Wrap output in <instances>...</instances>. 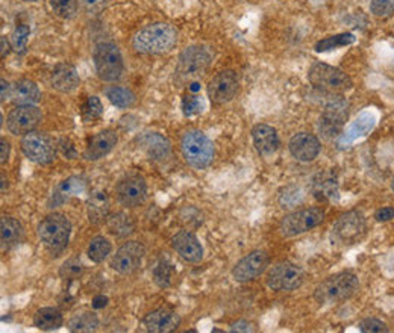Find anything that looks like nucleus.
Wrapping results in <instances>:
<instances>
[{
  "instance_id": "obj_1",
  "label": "nucleus",
  "mask_w": 394,
  "mask_h": 333,
  "mask_svg": "<svg viewBox=\"0 0 394 333\" xmlns=\"http://www.w3.org/2000/svg\"><path fill=\"white\" fill-rule=\"evenodd\" d=\"M178 29L166 22L144 26L132 38V46L138 53L161 55L170 52L178 43Z\"/></svg>"
},
{
  "instance_id": "obj_2",
  "label": "nucleus",
  "mask_w": 394,
  "mask_h": 333,
  "mask_svg": "<svg viewBox=\"0 0 394 333\" xmlns=\"http://www.w3.org/2000/svg\"><path fill=\"white\" fill-rule=\"evenodd\" d=\"M360 280L352 271H341L323 280L315 288L314 297L322 304L340 303L350 299L358 291Z\"/></svg>"
},
{
  "instance_id": "obj_3",
  "label": "nucleus",
  "mask_w": 394,
  "mask_h": 333,
  "mask_svg": "<svg viewBox=\"0 0 394 333\" xmlns=\"http://www.w3.org/2000/svg\"><path fill=\"white\" fill-rule=\"evenodd\" d=\"M180 150L188 165L204 170L213 164L216 147L206 133L202 130H188L180 140Z\"/></svg>"
},
{
  "instance_id": "obj_4",
  "label": "nucleus",
  "mask_w": 394,
  "mask_h": 333,
  "mask_svg": "<svg viewBox=\"0 0 394 333\" xmlns=\"http://www.w3.org/2000/svg\"><path fill=\"white\" fill-rule=\"evenodd\" d=\"M38 236L51 253H61L70 240L72 223L61 214H51L38 224Z\"/></svg>"
},
{
  "instance_id": "obj_5",
  "label": "nucleus",
  "mask_w": 394,
  "mask_h": 333,
  "mask_svg": "<svg viewBox=\"0 0 394 333\" xmlns=\"http://www.w3.org/2000/svg\"><path fill=\"white\" fill-rule=\"evenodd\" d=\"M367 232L366 217L360 211L343 214L331 229V243L337 247H350L360 243Z\"/></svg>"
},
{
  "instance_id": "obj_6",
  "label": "nucleus",
  "mask_w": 394,
  "mask_h": 333,
  "mask_svg": "<svg viewBox=\"0 0 394 333\" xmlns=\"http://www.w3.org/2000/svg\"><path fill=\"white\" fill-rule=\"evenodd\" d=\"M308 79L314 88L328 94H339L352 88V79L348 74L323 62H317L311 67Z\"/></svg>"
},
{
  "instance_id": "obj_7",
  "label": "nucleus",
  "mask_w": 394,
  "mask_h": 333,
  "mask_svg": "<svg viewBox=\"0 0 394 333\" xmlns=\"http://www.w3.org/2000/svg\"><path fill=\"white\" fill-rule=\"evenodd\" d=\"M94 67L98 76L105 82H115L122 78L124 64L120 49L112 43H99L96 46L94 53Z\"/></svg>"
},
{
  "instance_id": "obj_8",
  "label": "nucleus",
  "mask_w": 394,
  "mask_h": 333,
  "mask_svg": "<svg viewBox=\"0 0 394 333\" xmlns=\"http://www.w3.org/2000/svg\"><path fill=\"white\" fill-rule=\"evenodd\" d=\"M349 114V103L344 97L331 94L328 102L324 103V111L320 117V132L324 138H337Z\"/></svg>"
},
{
  "instance_id": "obj_9",
  "label": "nucleus",
  "mask_w": 394,
  "mask_h": 333,
  "mask_svg": "<svg viewBox=\"0 0 394 333\" xmlns=\"http://www.w3.org/2000/svg\"><path fill=\"white\" fill-rule=\"evenodd\" d=\"M323 220H324V212L320 208L302 209V211H296L282 218V222L280 224V232L285 238L297 236L314 229V227L322 224Z\"/></svg>"
},
{
  "instance_id": "obj_10",
  "label": "nucleus",
  "mask_w": 394,
  "mask_h": 333,
  "mask_svg": "<svg viewBox=\"0 0 394 333\" xmlns=\"http://www.w3.org/2000/svg\"><path fill=\"white\" fill-rule=\"evenodd\" d=\"M303 280V270L288 261L276 264L267 274V285L273 291H294L302 287Z\"/></svg>"
},
{
  "instance_id": "obj_11",
  "label": "nucleus",
  "mask_w": 394,
  "mask_h": 333,
  "mask_svg": "<svg viewBox=\"0 0 394 333\" xmlns=\"http://www.w3.org/2000/svg\"><path fill=\"white\" fill-rule=\"evenodd\" d=\"M25 156L38 165L51 164L56 156L53 141L43 132H29L22 140Z\"/></svg>"
},
{
  "instance_id": "obj_12",
  "label": "nucleus",
  "mask_w": 394,
  "mask_h": 333,
  "mask_svg": "<svg viewBox=\"0 0 394 333\" xmlns=\"http://www.w3.org/2000/svg\"><path fill=\"white\" fill-rule=\"evenodd\" d=\"M213 61V55L204 46H190L179 56L178 73L182 78H196L204 74Z\"/></svg>"
},
{
  "instance_id": "obj_13",
  "label": "nucleus",
  "mask_w": 394,
  "mask_h": 333,
  "mask_svg": "<svg viewBox=\"0 0 394 333\" xmlns=\"http://www.w3.org/2000/svg\"><path fill=\"white\" fill-rule=\"evenodd\" d=\"M41 118L43 114L35 104H18L9 112L6 128L13 135H26L40 125Z\"/></svg>"
},
{
  "instance_id": "obj_14",
  "label": "nucleus",
  "mask_w": 394,
  "mask_h": 333,
  "mask_svg": "<svg viewBox=\"0 0 394 333\" xmlns=\"http://www.w3.org/2000/svg\"><path fill=\"white\" fill-rule=\"evenodd\" d=\"M144 258V247L137 241L124 243L120 249L112 256L111 266L120 274H132L136 273L143 262Z\"/></svg>"
},
{
  "instance_id": "obj_15",
  "label": "nucleus",
  "mask_w": 394,
  "mask_h": 333,
  "mask_svg": "<svg viewBox=\"0 0 394 333\" xmlns=\"http://www.w3.org/2000/svg\"><path fill=\"white\" fill-rule=\"evenodd\" d=\"M268 264H270L268 254L263 250H255L244 256V258L234 266L232 278L239 283L255 280L265 271Z\"/></svg>"
},
{
  "instance_id": "obj_16",
  "label": "nucleus",
  "mask_w": 394,
  "mask_h": 333,
  "mask_svg": "<svg viewBox=\"0 0 394 333\" xmlns=\"http://www.w3.org/2000/svg\"><path fill=\"white\" fill-rule=\"evenodd\" d=\"M238 91V78L235 72L225 70L217 73L208 83V96L216 104H225L235 97Z\"/></svg>"
},
{
  "instance_id": "obj_17",
  "label": "nucleus",
  "mask_w": 394,
  "mask_h": 333,
  "mask_svg": "<svg viewBox=\"0 0 394 333\" xmlns=\"http://www.w3.org/2000/svg\"><path fill=\"white\" fill-rule=\"evenodd\" d=\"M117 197L120 203L128 208H136L144 203L147 197V185L138 175L123 177L117 184Z\"/></svg>"
},
{
  "instance_id": "obj_18",
  "label": "nucleus",
  "mask_w": 394,
  "mask_h": 333,
  "mask_svg": "<svg viewBox=\"0 0 394 333\" xmlns=\"http://www.w3.org/2000/svg\"><path fill=\"white\" fill-rule=\"evenodd\" d=\"M288 149H290V154L297 161H301V163H311V161L319 156L322 146L319 138L313 135V133L301 132L296 133L290 140Z\"/></svg>"
},
{
  "instance_id": "obj_19",
  "label": "nucleus",
  "mask_w": 394,
  "mask_h": 333,
  "mask_svg": "<svg viewBox=\"0 0 394 333\" xmlns=\"http://www.w3.org/2000/svg\"><path fill=\"white\" fill-rule=\"evenodd\" d=\"M171 245L180 258L187 262L196 264L204 259V247H202L197 236L188 231H180L173 236Z\"/></svg>"
},
{
  "instance_id": "obj_20",
  "label": "nucleus",
  "mask_w": 394,
  "mask_h": 333,
  "mask_svg": "<svg viewBox=\"0 0 394 333\" xmlns=\"http://www.w3.org/2000/svg\"><path fill=\"white\" fill-rule=\"evenodd\" d=\"M143 325L152 333H169L179 327L180 317L173 309L159 308L147 313L143 320Z\"/></svg>"
},
{
  "instance_id": "obj_21",
  "label": "nucleus",
  "mask_w": 394,
  "mask_h": 333,
  "mask_svg": "<svg viewBox=\"0 0 394 333\" xmlns=\"http://www.w3.org/2000/svg\"><path fill=\"white\" fill-rule=\"evenodd\" d=\"M138 147L153 161H164L170 155V141L157 132H144L137 138Z\"/></svg>"
},
{
  "instance_id": "obj_22",
  "label": "nucleus",
  "mask_w": 394,
  "mask_h": 333,
  "mask_svg": "<svg viewBox=\"0 0 394 333\" xmlns=\"http://www.w3.org/2000/svg\"><path fill=\"white\" fill-rule=\"evenodd\" d=\"M117 144V133L111 129L102 130L88 141L84 151V158L86 161H98L103 156L111 154V150Z\"/></svg>"
},
{
  "instance_id": "obj_23",
  "label": "nucleus",
  "mask_w": 394,
  "mask_h": 333,
  "mask_svg": "<svg viewBox=\"0 0 394 333\" xmlns=\"http://www.w3.org/2000/svg\"><path fill=\"white\" fill-rule=\"evenodd\" d=\"M313 196L319 200V202H332V200H339V179L332 171H323L319 173L311 185Z\"/></svg>"
},
{
  "instance_id": "obj_24",
  "label": "nucleus",
  "mask_w": 394,
  "mask_h": 333,
  "mask_svg": "<svg viewBox=\"0 0 394 333\" xmlns=\"http://www.w3.org/2000/svg\"><path fill=\"white\" fill-rule=\"evenodd\" d=\"M252 138L255 149L259 155L270 156L280 149V137L275 128L268 125H256L252 129Z\"/></svg>"
},
{
  "instance_id": "obj_25",
  "label": "nucleus",
  "mask_w": 394,
  "mask_h": 333,
  "mask_svg": "<svg viewBox=\"0 0 394 333\" xmlns=\"http://www.w3.org/2000/svg\"><path fill=\"white\" fill-rule=\"evenodd\" d=\"M81 79L76 69L70 64H60L56 65L52 76H51V83L52 87L60 91V93H72L78 88Z\"/></svg>"
},
{
  "instance_id": "obj_26",
  "label": "nucleus",
  "mask_w": 394,
  "mask_h": 333,
  "mask_svg": "<svg viewBox=\"0 0 394 333\" xmlns=\"http://www.w3.org/2000/svg\"><path fill=\"white\" fill-rule=\"evenodd\" d=\"M374 123H376V117H374L372 112H362L361 116L349 126V129L343 133L339 144L341 147H348L353 141L366 137L367 133L374 128Z\"/></svg>"
},
{
  "instance_id": "obj_27",
  "label": "nucleus",
  "mask_w": 394,
  "mask_h": 333,
  "mask_svg": "<svg viewBox=\"0 0 394 333\" xmlns=\"http://www.w3.org/2000/svg\"><path fill=\"white\" fill-rule=\"evenodd\" d=\"M85 191H86V180L84 177H81V176L67 177L55 189V193H53L55 205L64 203L65 200H69L70 197L81 196Z\"/></svg>"
},
{
  "instance_id": "obj_28",
  "label": "nucleus",
  "mask_w": 394,
  "mask_h": 333,
  "mask_svg": "<svg viewBox=\"0 0 394 333\" xmlns=\"http://www.w3.org/2000/svg\"><path fill=\"white\" fill-rule=\"evenodd\" d=\"M40 88H38V85L32 81H18L13 87L11 100L15 103V107H18V104H35L40 102Z\"/></svg>"
},
{
  "instance_id": "obj_29",
  "label": "nucleus",
  "mask_w": 394,
  "mask_h": 333,
  "mask_svg": "<svg viewBox=\"0 0 394 333\" xmlns=\"http://www.w3.org/2000/svg\"><path fill=\"white\" fill-rule=\"evenodd\" d=\"M22 240V224L13 217H2V220H0V241H2L4 249H11V247L20 244Z\"/></svg>"
},
{
  "instance_id": "obj_30",
  "label": "nucleus",
  "mask_w": 394,
  "mask_h": 333,
  "mask_svg": "<svg viewBox=\"0 0 394 333\" xmlns=\"http://www.w3.org/2000/svg\"><path fill=\"white\" fill-rule=\"evenodd\" d=\"M34 325L44 332L58 330L64 325V317L56 308H41L35 312Z\"/></svg>"
},
{
  "instance_id": "obj_31",
  "label": "nucleus",
  "mask_w": 394,
  "mask_h": 333,
  "mask_svg": "<svg viewBox=\"0 0 394 333\" xmlns=\"http://www.w3.org/2000/svg\"><path fill=\"white\" fill-rule=\"evenodd\" d=\"M110 200L107 193L96 191L88 198V218L91 223H102L108 220Z\"/></svg>"
},
{
  "instance_id": "obj_32",
  "label": "nucleus",
  "mask_w": 394,
  "mask_h": 333,
  "mask_svg": "<svg viewBox=\"0 0 394 333\" xmlns=\"http://www.w3.org/2000/svg\"><path fill=\"white\" fill-rule=\"evenodd\" d=\"M99 327V318L91 311H84L69 321V330L74 333H88Z\"/></svg>"
},
{
  "instance_id": "obj_33",
  "label": "nucleus",
  "mask_w": 394,
  "mask_h": 333,
  "mask_svg": "<svg viewBox=\"0 0 394 333\" xmlns=\"http://www.w3.org/2000/svg\"><path fill=\"white\" fill-rule=\"evenodd\" d=\"M105 96L108 97V100L117 108H131L133 103H136V94H133L129 88L119 87V85H112L105 90Z\"/></svg>"
},
{
  "instance_id": "obj_34",
  "label": "nucleus",
  "mask_w": 394,
  "mask_h": 333,
  "mask_svg": "<svg viewBox=\"0 0 394 333\" xmlns=\"http://www.w3.org/2000/svg\"><path fill=\"white\" fill-rule=\"evenodd\" d=\"M107 224L110 232L117 236H128L136 229V224H133L132 218L123 212L108 217Z\"/></svg>"
},
{
  "instance_id": "obj_35",
  "label": "nucleus",
  "mask_w": 394,
  "mask_h": 333,
  "mask_svg": "<svg viewBox=\"0 0 394 333\" xmlns=\"http://www.w3.org/2000/svg\"><path fill=\"white\" fill-rule=\"evenodd\" d=\"M112 250V245L111 243L107 240L105 236H96L91 240L90 245H88V250H86V254H88V258L96 262V264H100L105 259L108 258V254Z\"/></svg>"
},
{
  "instance_id": "obj_36",
  "label": "nucleus",
  "mask_w": 394,
  "mask_h": 333,
  "mask_svg": "<svg viewBox=\"0 0 394 333\" xmlns=\"http://www.w3.org/2000/svg\"><path fill=\"white\" fill-rule=\"evenodd\" d=\"M355 41V36L352 34H340V35H332L320 40L315 44V52H328L332 49H337V47H343L352 44Z\"/></svg>"
},
{
  "instance_id": "obj_37",
  "label": "nucleus",
  "mask_w": 394,
  "mask_h": 333,
  "mask_svg": "<svg viewBox=\"0 0 394 333\" xmlns=\"http://www.w3.org/2000/svg\"><path fill=\"white\" fill-rule=\"evenodd\" d=\"M173 274H175L173 265L162 259L158 262L155 269H153V280H155L159 288H169L173 280Z\"/></svg>"
},
{
  "instance_id": "obj_38",
  "label": "nucleus",
  "mask_w": 394,
  "mask_h": 333,
  "mask_svg": "<svg viewBox=\"0 0 394 333\" xmlns=\"http://www.w3.org/2000/svg\"><path fill=\"white\" fill-rule=\"evenodd\" d=\"M81 114L85 121H94V120L100 118L103 114V104H102L100 99L96 96H90L84 102Z\"/></svg>"
},
{
  "instance_id": "obj_39",
  "label": "nucleus",
  "mask_w": 394,
  "mask_h": 333,
  "mask_svg": "<svg viewBox=\"0 0 394 333\" xmlns=\"http://www.w3.org/2000/svg\"><path fill=\"white\" fill-rule=\"evenodd\" d=\"M51 6L58 17L65 18V20H69L78 13V0H51Z\"/></svg>"
},
{
  "instance_id": "obj_40",
  "label": "nucleus",
  "mask_w": 394,
  "mask_h": 333,
  "mask_svg": "<svg viewBox=\"0 0 394 333\" xmlns=\"http://www.w3.org/2000/svg\"><path fill=\"white\" fill-rule=\"evenodd\" d=\"M202 109H204V100H202L197 93L188 91L185 97L182 99V112H184L187 117H193L200 114Z\"/></svg>"
},
{
  "instance_id": "obj_41",
  "label": "nucleus",
  "mask_w": 394,
  "mask_h": 333,
  "mask_svg": "<svg viewBox=\"0 0 394 333\" xmlns=\"http://www.w3.org/2000/svg\"><path fill=\"white\" fill-rule=\"evenodd\" d=\"M82 271H84V266L79 259H69L63 264L60 276L64 280H76L81 278Z\"/></svg>"
},
{
  "instance_id": "obj_42",
  "label": "nucleus",
  "mask_w": 394,
  "mask_h": 333,
  "mask_svg": "<svg viewBox=\"0 0 394 333\" xmlns=\"http://www.w3.org/2000/svg\"><path fill=\"white\" fill-rule=\"evenodd\" d=\"M29 35H31V29H29V26H26V25L18 26L17 29L14 31V34H13V47H14L15 52L23 53L26 50Z\"/></svg>"
},
{
  "instance_id": "obj_43",
  "label": "nucleus",
  "mask_w": 394,
  "mask_h": 333,
  "mask_svg": "<svg viewBox=\"0 0 394 333\" xmlns=\"http://www.w3.org/2000/svg\"><path fill=\"white\" fill-rule=\"evenodd\" d=\"M370 11L376 17H388L394 13V0H372Z\"/></svg>"
},
{
  "instance_id": "obj_44",
  "label": "nucleus",
  "mask_w": 394,
  "mask_h": 333,
  "mask_svg": "<svg viewBox=\"0 0 394 333\" xmlns=\"http://www.w3.org/2000/svg\"><path fill=\"white\" fill-rule=\"evenodd\" d=\"M360 330L364 332V333H382V332L386 333V332H388V327H387L386 322H382L381 320L367 318V320L361 321Z\"/></svg>"
},
{
  "instance_id": "obj_45",
  "label": "nucleus",
  "mask_w": 394,
  "mask_h": 333,
  "mask_svg": "<svg viewBox=\"0 0 394 333\" xmlns=\"http://www.w3.org/2000/svg\"><path fill=\"white\" fill-rule=\"evenodd\" d=\"M108 0H79L81 6L85 9L88 14H99L102 13L105 6H107Z\"/></svg>"
},
{
  "instance_id": "obj_46",
  "label": "nucleus",
  "mask_w": 394,
  "mask_h": 333,
  "mask_svg": "<svg viewBox=\"0 0 394 333\" xmlns=\"http://www.w3.org/2000/svg\"><path fill=\"white\" fill-rule=\"evenodd\" d=\"M374 218H376L378 222H390L394 218V208H381L376 211V214H374Z\"/></svg>"
},
{
  "instance_id": "obj_47",
  "label": "nucleus",
  "mask_w": 394,
  "mask_h": 333,
  "mask_svg": "<svg viewBox=\"0 0 394 333\" xmlns=\"http://www.w3.org/2000/svg\"><path fill=\"white\" fill-rule=\"evenodd\" d=\"M230 332H254V327L247 321H237L230 326Z\"/></svg>"
},
{
  "instance_id": "obj_48",
  "label": "nucleus",
  "mask_w": 394,
  "mask_h": 333,
  "mask_svg": "<svg viewBox=\"0 0 394 333\" xmlns=\"http://www.w3.org/2000/svg\"><path fill=\"white\" fill-rule=\"evenodd\" d=\"M9 149H11V146H9V142L2 140L0 141V163H2V165L6 163L8 158H9Z\"/></svg>"
},
{
  "instance_id": "obj_49",
  "label": "nucleus",
  "mask_w": 394,
  "mask_h": 333,
  "mask_svg": "<svg viewBox=\"0 0 394 333\" xmlns=\"http://www.w3.org/2000/svg\"><path fill=\"white\" fill-rule=\"evenodd\" d=\"M108 304V297L107 296H96L94 299H93V308L94 309H102V308H105Z\"/></svg>"
},
{
  "instance_id": "obj_50",
  "label": "nucleus",
  "mask_w": 394,
  "mask_h": 333,
  "mask_svg": "<svg viewBox=\"0 0 394 333\" xmlns=\"http://www.w3.org/2000/svg\"><path fill=\"white\" fill-rule=\"evenodd\" d=\"M0 83H2V102H5L8 97H11L13 88H11V85H9L5 79L0 81Z\"/></svg>"
},
{
  "instance_id": "obj_51",
  "label": "nucleus",
  "mask_w": 394,
  "mask_h": 333,
  "mask_svg": "<svg viewBox=\"0 0 394 333\" xmlns=\"http://www.w3.org/2000/svg\"><path fill=\"white\" fill-rule=\"evenodd\" d=\"M0 41H2V60H5L9 53V43L5 36H2V40Z\"/></svg>"
},
{
  "instance_id": "obj_52",
  "label": "nucleus",
  "mask_w": 394,
  "mask_h": 333,
  "mask_svg": "<svg viewBox=\"0 0 394 333\" xmlns=\"http://www.w3.org/2000/svg\"><path fill=\"white\" fill-rule=\"evenodd\" d=\"M5 185H8V184H6V180H5V176H2V193H5Z\"/></svg>"
},
{
  "instance_id": "obj_53",
  "label": "nucleus",
  "mask_w": 394,
  "mask_h": 333,
  "mask_svg": "<svg viewBox=\"0 0 394 333\" xmlns=\"http://www.w3.org/2000/svg\"><path fill=\"white\" fill-rule=\"evenodd\" d=\"M391 188H393V191H394V177H393V180H391Z\"/></svg>"
},
{
  "instance_id": "obj_54",
  "label": "nucleus",
  "mask_w": 394,
  "mask_h": 333,
  "mask_svg": "<svg viewBox=\"0 0 394 333\" xmlns=\"http://www.w3.org/2000/svg\"><path fill=\"white\" fill-rule=\"evenodd\" d=\"M25 2H37V0H25Z\"/></svg>"
}]
</instances>
